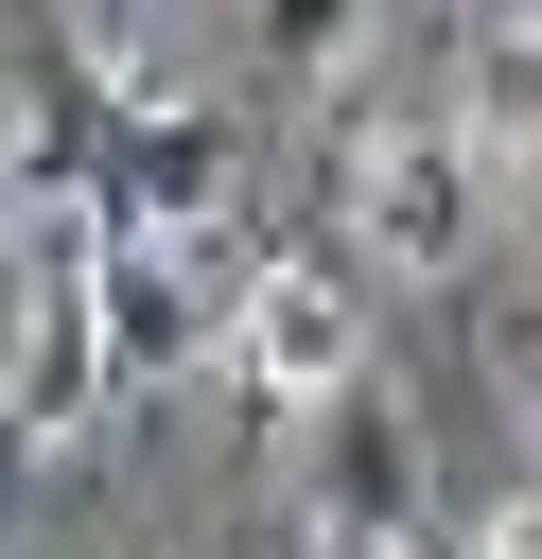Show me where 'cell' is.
Returning <instances> with one entry per match:
<instances>
[{"label": "cell", "instance_id": "obj_4", "mask_svg": "<svg viewBox=\"0 0 542 559\" xmlns=\"http://www.w3.org/2000/svg\"><path fill=\"white\" fill-rule=\"evenodd\" d=\"M105 227H157V245H192L210 210H227V122L192 105V87H140V105H105Z\"/></svg>", "mask_w": 542, "mask_h": 559}, {"label": "cell", "instance_id": "obj_1", "mask_svg": "<svg viewBox=\"0 0 542 559\" xmlns=\"http://www.w3.org/2000/svg\"><path fill=\"white\" fill-rule=\"evenodd\" d=\"M490 210V140L472 122H350L332 140V245L350 280H455Z\"/></svg>", "mask_w": 542, "mask_h": 559}, {"label": "cell", "instance_id": "obj_5", "mask_svg": "<svg viewBox=\"0 0 542 559\" xmlns=\"http://www.w3.org/2000/svg\"><path fill=\"white\" fill-rule=\"evenodd\" d=\"M315 542H455L437 524V472H420V419L385 384L332 402V454H315Z\"/></svg>", "mask_w": 542, "mask_h": 559}, {"label": "cell", "instance_id": "obj_3", "mask_svg": "<svg viewBox=\"0 0 542 559\" xmlns=\"http://www.w3.org/2000/svg\"><path fill=\"white\" fill-rule=\"evenodd\" d=\"M227 314H245V262H192V245H157V227L105 245V367H122V402L227 367Z\"/></svg>", "mask_w": 542, "mask_h": 559}, {"label": "cell", "instance_id": "obj_6", "mask_svg": "<svg viewBox=\"0 0 542 559\" xmlns=\"http://www.w3.org/2000/svg\"><path fill=\"white\" fill-rule=\"evenodd\" d=\"M455 122H472L490 157H542V0L472 17V52H455Z\"/></svg>", "mask_w": 542, "mask_h": 559}, {"label": "cell", "instance_id": "obj_7", "mask_svg": "<svg viewBox=\"0 0 542 559\" xmlns=\"http://www.w3.org/2000/svg\"><path fill=\"white\" fill-rule=\"evenodd\" d=\"M245 52H262L280 87H332V70L367 52V0H245Z\"/></svg>", "mask_w": 542, "mask_h": 559}, {"label": "cell", "instance_id": "obj_8", "mask_svg": "<svg viewBox=\"0 0 542 559\" xmlns=\"http://www.w3.org/2000/svg\"><path fill=\"white\" fill-rule=\"evenodd\" d=\"M35 210V140H17V105H0V227Z\"/></svg>", "mask_w": 542, "mask_h": 559}, {"label": "cell", "instance_id": "obj_2", "mask_svg": "<svg viewBox=\"0 0 542 559\" xmlns=\"http://www.w3.org/2000/svg\"><path fill=\"white\" fill-rule=\"evenodd\" d=\"M227 384H245V402H297V419H332V402L367 384V314H350V280H332V245H280V262H245Z\"/></svg>", "mask_w": 542, "mask_h": 559}]
</instances>
